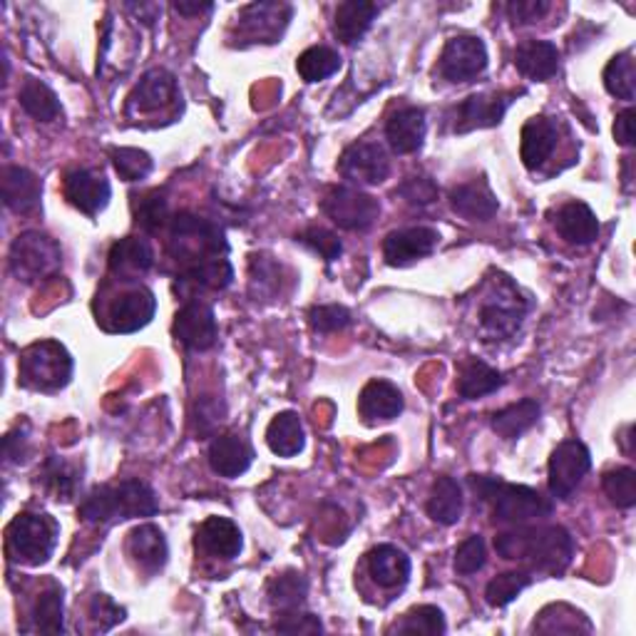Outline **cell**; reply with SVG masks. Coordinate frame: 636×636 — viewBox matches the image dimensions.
Returning <instances> with one entry per match:
<instances>
[{
    "label": "cell",
    "instance_id": "1",
    "mask_svg": "<svg viewBox=\"0 0 636 636\" xmlns=\"http://www.w3.org/2000/svg\"><path fill=\"white\" fill-rule=\"evenodd\" d=\"M495 550L502 560L527 562L545 574H562L572 562L574 539L564 527H525L495 537Z\"/></svg>",
    "mask_w": 636,
    "mask_h": 636
},
{
    "label": "cell",
    "instance_id": "2",
    "mask_svg": "<svg viewBox=\"0 0 636 636\" xmlns=\"http://www.w3.org/2000/svg\"><path fill=\"white\" fill-rule=\"evenodd\" d=\"M157 510H160V502L150 485L125 481L115 487H95L80 504V517L92 525H110V522L133 517H152Z\"/></svg>",
    "mask_w": 636,
    "mask_h": 636
},
{
    "label": "cell",
    "instance_id": "3",
    "mask_svg": "<svg viewBox=\"0 0 636 636\" xmlns=\"http://www.w3.org/2000/svg\"><path fill=\"white\" fill-rule=\"evenodd\" d=\"M470 485L483 502H492L495 520L504 525L552 515V502L527 485H510L490 475H470Z\"/></svg>",
    "mask_w": 636,
    "mask_h": 636
},
{
    "label": "cell",
    "instance_id": "4",
    "mask_svg": "<svg viewBox=\"0 0 636 636\" xmlns=\"http://www.w3.org/2000/svg\"><path fill=\"white\" fill-rule=\"evenodd\" d=\"M8 554L15 562L38 568L46 564L58 547L60 525L50 515L38 512H23L8 525Z\"/></svg>",
    "mask_w": 636,
    "mask_h": 636
},
{
    "label": "cell",
    "instance_id": "5",
    "mask_svg": "<svg viewBox=\"0 0 636 636\" xmlns=\"http://www.w3.org/2000/svg\"><path fill=\"white\" fill-rule=\"evenodd\" d=\"M172 254L187 261V266H197L209 259L226 257V239L220 226L195 214H177L170 229Z\"/></svg>",
    "mask_w": 636,
    "mask_h": 636
},
{
    "label": "cell",
    "instance_id": "6",
    "mask_svg": "<svg viewBox=\"0 0 636 636\" xmlns=\"http://www.w3.org/2000/svg\"><path fill=\"white\" fill-rule=\"evenodd\" d=\"M73 376V359L55 341H40L21 356V383L35 390H60Z\"/></svg>",
    "mask_w": 636,
    "mask_h": 636
},
{
    "label": "cell",
    "instance_id": "7",
    "mask_svg": "<svg viewBox=\"0 0 636 636\" xmlns=\"http://www.w3.org/2000/svg\"><path fill=\"white\" fill-rule=\"evenodd\" d=\"M60 264H63V251L48 234L25 232L13 241L11 272L23 282H38V278L55 274Z\"/></svg>",
    "mask_w": 636,
    "mask_h": 636
},
{
    "label": "cell",
    "instance_id": "8",
    "mask_svg": "<svg viewBox=\"0 0 636 636\" xmlns=\"http://www.w3.org/2000/svg\"><path fill=\"white\" fill-rule=\"evenodd\" d=\"M321 207H324L331 222L348 232L371 229L373 222H376L381 214L378 199H373L371 195H365V191L353 187L328 189V195L324 197Z\"/></svg>",
    "mask_w": 636,
    "mask_h": 636
},
{
    "label": "cell",
    "instance_id": "9",
    "mask_svg": "<svg viewBox=\"0 0 636 636\" xmlns=\"http://www.w3.org/2000/svg\"><path fill=\"white\" fill-rule=\"evenodd\" d=\"M525 313L527 301L502 276L498 282V289L487 296V301L481 307V326L490 338H510L512 334H517Z\"/></svg>",
    "mask_w": 636,
    "mask_h": 636
},
{
    "label": "cell",
    "instance_id": "10",
    "mask_svg": "<svg viewBox=\"0 0 636 636\" xmlns=\"http://www.w3.org/2000/svg\"><path fill=\"white\" fill-rule=\"evenodd\" d=\"M591 467V456L585 442L564 440L550 458V492L557 500H570Z\"/></svg>",
    "mask_w": 636,
    "mask_h": 636
},
{
    "label": "cell",
    "instance_id": "11",
    "mask_svg": "<svg viewBox=\"0 0 636 636\" xmlns=\"http://www.w3.org/2000/svg\"><path fill=\"white\" fill-rule=\"evenodd\" d=\"M487 67V48L475 35L450 38L440 52L438 70L450 83H470Z\"/></svg>",
    "mask_w": 636,
    "mask_h": 636
},
{
    "label": "cell",
    "instance_id": "12",
    "mask_svg": "<svg viewBox=\"0 0 636 636\" xmlns=\"http://www.w3.org/2000/svg\"><path fill=\"white\" fill-rule=\"evenodd\" d=\"M154 309H157L154 294L150 289H145V286H137V289L120 294L117 299L110 303L108 331H112V334H135V331L150 324Z\"/></svg>",
    "mask_w": 636,
    "mask_h": 636
},
{
    "label": "cell",
    "instance_id": "13",
    "mask_svg": "<svg viewBox=\"0 0 636 636\" xmlns=\"http://www.w3.org/2000/svg\"><path fill=\"white\" fill-rule=\"evenodd\" d=\"M174 336L182 346L191 348V351H207L220 338V328H216V319L212 307L202 301H189L185 309L174 319Z\"/></svg>",
    "mask_w": 636,
    "mask_h": 636
},
{
    "label": "cell",
    "instance_id": "14",
    "mask_svg": "<svg viewBox=\"0 0 636 636\" xmlns=\"http://www.w3.org/2000/svg\"><path fill=\"white\" fill-rule=\"evenodd\" d=\"M338 170H341L346 179L359 182V185H381L388 177L390 162L381 145L359 142L344 152Z\"/></svg>",
    "mask_w": 636,
    "mask_h": 636
},
{
    "label": "cell",
    "instance_id": "15",
    "mask_svg": "<svg viewBox=\"0 0 636 636\" xmlns=\"http://www.w3.org/2000/svg\"><path fill=\"white\" fill-rule=\"evenodd\" d=\"M440 234L431 226H411V229L390 232L383 241V257L390 266H408L413 261L431 257L438 247Z\"/></svg>",
    "mask_w": 636,
    "mask_h": 636
},
{
    "label": "cell",
    "instance_id": "16",
    "mask_svg": "<svg viewBox=\"0 0 636 636\" xmlns=\"http://www.w3.org/2000/svg\"><path fill=\"white\" fill-rule=\"evenodd\" d=\"M65 197L67 202L80 209L87 216L102 212L110 202V182L92 170H73L65 174Z\"/></svg>",
    "mask_w": 636,
    "mask_h": 636
},
{
    "label": "cell",
    "instance_id": "17",
    "mask_svg": "<svg viewBox=\"0 0 636 636\" xmlns=\"http://www.w3.org/2000/svg\"><path fill=\"white\" fill-rule=\"evenodd\" d=\"M557 139H560V127L552 117H533L522 127V142H520V157L525 162L527 170H539L550 160Z\"/></svg>",
    "mask_w": 636,
    "mask_h": 636
},
{
    "label": "cell",
    "instance_id": "18",
    "mask_svg": "<svg viewBox=\"0 0 636 636\" xmlns=\"http://www.w3.org/2000/svg\"><path fill=\"white\" fill-rule=\"evenodd\" d=\"M512 95H473L456 108V133H470L475 127H492L504 117Z\"/></svg>",
    "mask_w": 636,
    "mask_h": 636
},
{
    "label": "cell",
    "instance_id": "19",
    "mask_svg": "<svg viewBox=\"0 0 636 636\" xmlns=\"http://www.w3.org/2000/svg\"><path fill=\"white\" fill-rule=\"evenodd\" d=\"M110 272L122 282H135L154 266V251L150 244L139 237H125L110 249Z\"/></svg>",
    "mask_w": 636,
    "mask_h": 636
},
{
    "label": "cell",
    "instance_id": "20",
    "mask_svg": "<svg viewBox=\"0 0 636 636\" xmlns=\"http://www.w3.org/2000/svg\"><path fill=\"white\" fill-rule=\"evenodd\" d=\"M177 100V83H174V75L167 70H150L145 73L142 80L129 95L127 110L129 112H154Z\"/></svg>",
    "mask_w": 636,
    "mask_h": 636
},
{
    "label": "cell",
    "instance_id": "21",
    "mask_svg": "<svg viewBox=\"0 0 636 636\" xmlns=\"http://www.w3.org/2000/svg\"><path fill=\"white\" fill-rule=\"evenodd\" d=\"M450 204L460 216H465L470 222H487L498 214L500 202L492 195V189L487 187L485 179L465 182L450 191Z\"/></svg>",
    "mask_w": 636,
    "mask_h": 636
},
{
    "label": "cell",
    "instance_id": "22",
    "mask_svg": "<svg viewBox=\"0 0 636 636\" xmlns=\"http://www.w3.org/2000/svg\"><path fill=\"white\" fill-rule=\"evenodd\" d=\"M254 450L239 435H220L209 446V465L222 477H239L251 467Z\"/></svg>",
    "mask_w": 636,
    "mask_h": 636
},
{
    "label": "cell",
    "instance_id": "23",
    "mask_svg": "<svg viewBox=\"0 0 636 636\" xmlns=\"http://www.w3.org/2000/svg\"><path fill=\"white\" fill-rule=\"evenodd\" d=\"M42 185L30 170L5 167L3 170V202L15 214H30L40 207Z\"/></svg>",
    "mask_w": 636,
    "mask_h": 636
},
{
    "label": "cell",
    "instance_id": "24",
    "mask_svg": "<svg viewBox=\"0 0 636 636\" xmlns=\"http://www.w3.org/2000/svg\"><path fill=\"white\" fill-rule=\"evenodd\" d=\"M403 411V394L388 381H371L361 390L359 413L365 423L394 421Z\"/></svg>",
    "mask_w": 636,
    "mask_h": 636
},
{
    "label": "cell",
    "instance_id": "25",
    "mask_svg": "<svg viewBox=\"0 0 636 636\" xmlns=\"http://www.w3.org/2000/svg\"><path fill=\"white\" fill-rule=\"evenodd\" d=\"M515 67L529 80L545 83L560 70V50L550 40H527L515 52Z\"/></svg>",
    "mask_w": 636,
    "mask_h": 636
},
{
    "label": "cell",
    "instance_id": "26",
    "mask_svg": "<svg viewBox=\"0 0 636 636\" xmlns=\"http://www.w3.org/2000/svg\"><path fill=\"white\" fill-rule=\"evenodd\" d=\"M386 137L398 154L417 152L425 139V112L421 108H403L394 112L386 125Z\"/></svg>",
    "mask_w": 636,
    "mask_h": 636
},
{
    "label": "cell",
    "instance_id": "27",
    "mask_svg": "<svg viewBox=\"0 0 636 636\" xmlns=\"http://www.w3.org/2000/svg\"><path fill=\"white\" fill-rule=\"evenodd\" d=\"M241 533L232 520L226 517H209L202 522L197 533V547L204 552L222 557V560H234L241 552Z\"/></svg>",
    "mask_w": 636,
    "mask_h": 636
},
{
    "label": "cell",
    "instance_id": "28",
    "mask_svg": "<svg viewBox=\"0 0 636 636\" xmlns=\"http://www.w3.org/2000/svg\"><path fill=\"white\" fill-rule=\"evenodd\" d=\"M234 278V269L226 257L220 259H209L202 261V264L189 266L177 276V286L182 294L189 291H222L226 286L232 284Z\"/></svg>",
    "mask_w": 636,
    "mask_h": 636
},
{
    "label": "cell",
    "instance_id": "29",
    "mask_svg": "<svg viewBox=\"0 0 636 636\" xmlns=\"http://www.w3.org/2000/svg\"><path fill=\"white\" fill-rule=\"evenodd\" d=\"M554 226L560 237L570 244H591L599 237V222L591 209L585 202H570L564 204L554 216Z\"/></svg>",
    "mask_w": 636,
    "mask_h": 636
},
{
    "label": "cell",
    "instance_id": "30",
    "mask_svg": "<svg viewBox=\"0 0 636 636\" xmlns=\"http://www.w3.org/2000/svg\"><path fill=\"white\" fill-rule=\"evenodd\" d=\"M369 570L371 577L386 589L403 587L408 577H411V560L403 550L394 545H381L369 554Z\"/></svg>",
    "mask_w": 636,
    "mask_h": 636
},
{
    "label": "cell",
    "instance_id": "31",
    "mask_svg": "<svg viewBox=\"0 0 636 636\" xmlns=\"http://www.w3.org/2000/svg\"><path fill=\"white\" fill-rule=\"evenodd\" d=\"M378 5L369 3V0H346V3L338 5L336 11V23L334 33L336 38L346 42V46H353L359 42L369 28L376 21Z\"/></svg>",
    "mask_w": 636,
    "mask_h": 636
},
{
    "label": "cell",
    "instance_id": "32",
    "mask_svg": "<svg viewBox=\"0 0 636 636\" xmlns=\"http://www.w3.org/2000/svg\"><path fill=\"white\" fill-rule=\"evenodd\" d=\"M127 547H129V554L135 557V562L142 564L145 570L157 572L167 564L170 547L160 527H154V525L135 527L133 533H129Z\"/></svg>",
    "mask_w": 636,
    "mask_h": 636
},
{
    "label": "cell",
    "instance_id": "33",
    "mask_svg": "<svg viewBox=\"0 0 636 636\" xmlns=\"http://www.w3.org/2000/svg\"><path fill=\"white\" fill-rule=\"evenodd\" d=\"M266 442L276 456H282V458L299 456L303 446H307V435H303L301 417L291 411L278 413L274 421L269 423Z\"/></svg>",
    "mask_w": 636,
    "mask_h": 636
},
{
    "label": "cell",
    "instance_id": "34",
    "mask_svg": "<svg viewBox=\"0 0 636 636\" xmlns=\"http://www.w3.org/2000/svg\"><path fill=\"white\" fill-rule=\"evenodd\" d=\"M539 413H543V408H539L537 400L525 398V400H520V403H512L495 413L492 431L504 440H517L522 433L533 428V425L539 421Z\"/></svg>",
    "mask_w": 636,
    "mask_h": 636
},
{
    "label": "cell",
    "instance_id": "35",
    "mask_svg": "<svg viewBox=\"0 0 636 636\" xmlns=\"http://www.w3.org/2000/svg\"><path fill=\"white\" fill-rule=\"evenodd\" d=\"M428 515L440 525H456L463 517V490L452 477H438L428 500Z\"/></svg>",
    "mask_w": 636,
    "mask_h": 636
},
{
    "label": "cell",
    "instance_id": "36",
    "mask_svg": "<svg viewBox=\"0 0 636 636\" xmlns=\"http://www.w3.org/2000/svg\"><path fill=\"white\" fill-rule=\"evenodd\" d=\"M502 386V376L495 369H490L485 361L470 359L460 369V381H458V394L465 400H475L483 396L495 394Z\"/></svg>",
    "mask_w": 636,
    "mask_h": 636
},
{
    "label": "cell",
    "instance_id": "37",
    "mask_svg": "<svg viewBox=\"0 0 636 636\" xmlns=\"http://www.w3.org/2000/svg\"><path fill=\"white\" fill-rule=\"evenodd\" d=\"M17 100H21L23 110L38 122H52L60 115L58 95L46 83L35 80V77H25L21 92H17Z\"/></svg>",
    "mask_w": 636,
    "mask_h": 636
},
{
    "label": "cell",
    "instance_id": "38",
    "mask_svg": "<svg viewBox=\"0 0 636 636\" xmlns=\"http://www.w3.org/2000/svg\"><path fill=\"white\" fill-rule=\"evenodd\" d=\"M296 70H299V75L307 83H321L341 70V55L326 46L309 48L307 52H301L299 60H296Z\"/></svg>",
    "mask_w": 636,
    "mask_h": 636
},
{
    "label": "cell",
    "instance_id": "39",
    "mask_svg": "<svg viewBox=\"0 0 636 636\" xmlns=\"http://www.w3.org/2000/svg\"><path fill=\"white\" fill-rule=\"evenodd\" d=\"M604 87L614 98L632 102L636 92V67L632 52H620L609 60L604 70Z\"/></svg>",
    "mask_w": 636,
    "mask_h": 636
},
{
    "label": "cell",
    "instance_id": "40",
    "mask_svg": "<svg viewBox=\"0 0 636 636\" xmlns=\"http://www.w3.org/2000/svg\"><path fill=\"white\" fill-rule=\"evenodd\" d=\"M309 595V582L299 572H286L282 577H276L269 587V597H272V604L282 612H296L303 602H307Z\"/></svg>",
    "mask_w": 636,
    "mask_h": 636
},
{
    "label": "cell",
    "instance_id": "41",
    "mask_svg": "<svg viewBox=\"0 0 636 636\" xmlns=\"http://www.w3.org/2000/svg\"><path fill=\"white\" fill-rule=\"evenodd\" d=\"M35 629L46 634H63V589L50 585L35 604Z\"/></svg>",
    "mask_w": 636,
    "mask_h": 636
},
{
    "label": "cell",
    "instance_id": "42",
    "mask_svg": "<svg viewBox=\"0 0 636 636\" xmlns=\"http://www.w3.org/2000/svg\"><path fill=\"white\" fill-rule=\"evenodd\" d=\"M602 487L612 504L622 510H629L636 504V473L634 467L609 470L602 477Z\"/></svg>",
    "mask_w": 636,
    "mask_h": 636
},
{
    "label": "cell",
    "instance_id": "43",
    "mask_svg": "<svg viewBox=\"0 0 636 636\" xmlns=\"http://www.w3.org/2000/svg\"><path fill=\"white\" fill-rule=\"evenodd\" d=\"M533 585V577L527 572H508L495 577L485 589V599L490 607H508L512 599H517L522 591Z\"/></svg>",
    "mask_w": 636,
    "mask_h": 636
},
{
    "label": "cell",
    "instance_id": "44",
    "mask_svg": "<svg viewBox=\"0 0 636 636\" xmlns=\"http://www.w3.org/2000/svg\"><path fill=\"white\" fill-rule=\"evenodd\" d=\"M446 616L438 607H431V604H423V607H415L411 609L403 616V622L396 624V632L400 634H446Z\"/></svg>",
    "mask_w": 636,
    "mask_h": 636
},
{
    "label": "cell",
    "instance_id": "45",
    "mask_svg": "<svg viewBox=\"0 0 636 636\" xmlns=\"http://www.w3.org/2000/svg\"><path fill=\"white\" fill-rule=\"evenodd\" d=\"M110 160L125 182H139L152 172V157L135 147H115L110 150Z\"/></svg>",
    "mask_w": 636,
    "mask_h": 636
},
{
    "label": "cell",
    "instance_id": "46",
    "mask_svg": "<svg viewBox=\"0 0 636 636\" xmlns=\"http://www.w3.org/2000/svg\"><path fill=\"white\" fill-rule=\"evenodd\" d=\"M135 222L142 226L145 232H160L164 222L170 220L167 199L160 191H150V195L135 197Z\"/></svg>",
    "mask_w": 636,
    "mask_h": 636
},
{
    "label": "cell",
    "instance_id": "47",
    "mask_svg": "<svg viewBox=\"0 0 636 636\" xmlns=\"http://www.w3.org/2000/svg\"><path fill=\"white\" fill-rule=\"evenodd\" d=\"M42 475H46L48 487L52 490V495H55V500H63V502L73 500V495L77 490V473L65 463V460L52 456L46 463Z\"/></svg>",
    "mask_w": 636,
    "mask_h": 636
},
{
    "label": "cell",
    "instance_id": "48",
    "mask_svg": "<svg viewBox=\"0 0 636 636\" xmlns=\"http://www.w3.org/2000/svg\"><path fill=\"white\" fill-rule=\"evenodd\" d=\"M487 562V550H485V539L481 535L467 537L463 545L458 547L456 552V572L458 574H475L485 568Z\"/></svg>",
    "mask_w": 636,
    "mask_h": 636
},
{
    "label": "cell",
    "instance_id": "49",
    "mask_svg": "<svg viewBox=\"0 0 636 636\" xmlns=\"http://www.w3.org/2000/svg\"><path fill=\"white\" fill-rule=\"evenodd\" d=\"M309 321L316 334H336L351 324V311L344 307H316L311 309Z\"/></svg>",
    "mask_w": 636,
    "mask_h": 636
},
{
    "label": "cell",
    "instance_id": "50",
    "mask_svg": "<svg viewBox=\"0 0 636 636\" xmlns=\"http://www.w3.org/2000/svg\"><path fill=\"white\" fill-rule=\"evenodd\" d=\"M299 241L307 244L309 249L316 251V254H321L326 261H336L338 257H341V251H344L341 239H338L336 234L321 229V226H311V229L301 232Z\"/></svg>",
    "mask_w": 636,
    "mask_h": 636
},
{
    "label": "cell",
    "instance_id": "51",
    "mask_svg": "<svg viewBox=\"0 0 636 636\" xmlns=\"http://www.w3.org/2000/svg\"><path fill=\"white\" fill-rule=\"evenodd\" d=\"M396 195L403 197L406 202L425 207V204H433L435 199H438V187H435L433 179H428V177H408L403 185L396 189Z\"/></svg>",
    "mask_w": 636,
    "mask_h": 636
},
{
    "label": "cell",
    "instance_id": "52",
    "mask_svg": "<svg viewBox=\"0 0 636 636\" xmlns=\"http://www.w3.org/2000/svg\"><path fill=\"white\" fill-rule=\"evenodd\" d=\"M90 616H92V622L100 626V632H108L117 622L125 620V609H120L110 597L98 595L90 604Z\"/></svg>",
    "mask_w": 636,
    "mask_h": 636
},
{
    "label": "cell",
    "instance_id": "53",
    "mask_svg": "<svg viewBox=\"0 0 636 636\" xmlns=\"http://www.w3.org/2000/svg\"><path fill=\"white\" fill-rule=\"evenodd\" d=\"M324 626H321L319 616L313 614H299V612H289L284 614L282 622H276V632L284 634H319Z\"/></svg>",
    "mask_w": 636,
    "mask_h": 636
},
{
    "label": "cell",
    "instance_id": "54",
    "mask_svg": "<svg viewBox=\"0 0 636 636\" xmlns=\"http://www.w3.org/2000/svg\"><path fill=\"white\" fill-rule=\"evenodd\" d=\"M547 11H550L547 0H515L508 5V15L515 23H537Z\"/></svg>",
    "mask_w": 636,
    "mask_h": 636
},
{
    "label": "cell",
    "instance_id": "55",
    "mask_svg": "<svg viewBox=\"0 0 636 636\" xmlns=\"http://www.w3.org/2000/svg\"><path fill=\"white\" fill-rule=\"evenodd\" d=\"M614 139L624 147H632L634 145V110H624L616 115L614 122Z\"/></svg>",
    "mask_w": 636,
    "mask_h": 636
},
{
    "label": "cell",
    "instance_id": "56",
    "mask_svg": "<svg viewBox=\"0 0 636 636\" xmlns=\"http://www.w3.org/2000/svg\"><path fill=\"white\" fill-rule=\"evenodd\" d=\"M127 11H133L139 21H142L145 25H154V21L157 17H160V13H162V8L157 5V3H139V5H135V3H127Z\"/></svg>",
    "mask_w": 636,
    "mask_h": 636
},
{
    "label": "cell",
    "instance_id": "57",
    "mask_svg": "<svg viewBox=\"0 0 636 636\" xmlns=\"http://www.w3.org/2000/svg\"><path fill=\"white\" fill-rule=\"evenodd\" d=\"M174 11L182 13V15H202V13H209L212 11V3H174L172 5Z\"/></svg>",
    "mask_w": 636,
    "mask_h": 636
}]
</instances>
